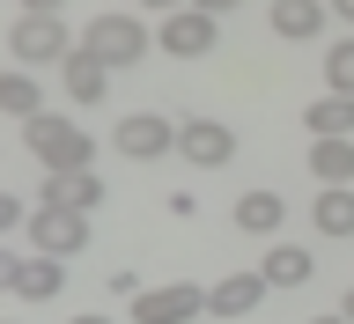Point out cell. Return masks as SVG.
<instances>
[{
  "label": "cell",
  "instance_id": "cell-1",
  "mask_svg": "<svg viewBox=\"0 0 354 324\" xmlns=\"http://www.w3.org/2000/svg\"><path fill=\"white\" fill-rule=\"evenodd\" d=\"M22 140H30V155H37L44 170H88V155H96V140H88L74 118H59V111L22 118Z\"/></svg>",
  "mask_w": 354,
  "mask_h": 324
},
{
  "label": "cell",
  "instance_id": "cell-21",
  "mask_svg": "<svg viewBox=\"0 0 354 324\" xmlns=\"http://www.w3.org/2000/svg\"><path fill=\"white\" fill-rule=\"evenodd\" d=\"M15 221H22V199H15V192H0V236H8Z\"/></svg>",
  "mask_w": 354,
  "mask_h": 324
},
{
  "label": "cell",
  "instance_id": "cell-26",
  "mask_svg": "<svg viewBox=\"0 0 354 324\" xmlns=\"http://www.w3.org/2000/svg\"><path fill=\"white\" fill-rule=\"evenodd\" d=\"M66 324H111V317H104V309H82V317H66Z\"/></svg>",
  "mask_w": 354,
  "mask_h": 324
},
{
  "label": "cell",
  "instance_id": "cell-18",
  "mask_svg": "<svg viewBox=\"0 0 354 324\" xmlns=\"http://www.w3.org/2000/svg\"><path fill=\"white\" fill-rule=\"evenodd\" d=\"M310 133L317 140H354V96H317L310 104Z\"/></svg>",
  "mask_w": 354,
  "mask_h": 324
},
{
  "label": "cell",
  "instance_id": "cell-13",
  "mask_svg": "<svg viewBox=\"0 0 354 324\" xmlns=\"http://www.w3.org/2000/svg\"><path fill=\"white\" fill-rule=\"evenodd\" d=\"M59 82H66V96H74V104H104V88H111V74L96 59H88L82 44H74V52H66L59 59Z\"/></svg>",
  "mask_w": 354,
  "mask_h": 324
},
{
  "label": "cell",
  "instance_id": "cell-6",
  "mask_svg": "<svg viewBox=\"0 0 354 324\" xmlns=\"http://www.w3.org/2000/svg\"><path fill=\"white\" fill-rule=\"evenodd\" d=\"M177 155H185L192 170H221V162L236 155V133L221 126V118H185V126H177Z\"/></svg>",
  "mask_w": 354,
  "mask_h": 324
},
{
  "label": "cell",
  "instance_id": "cell-15",
  "mask_svg": "<svg viewBox=\"0 0 354 324\" xmlns=\"http://www.w3.org/2000/svg\"><path fill=\"white\" fill-rule=\"evenodd\" d=\"M310 221H317V236H354V184H325Z\"/></svg>",
  "mask_w": 354,
  "mask_h": 324
},
{
  "label": "cell",
  "instance_id": "cell-17",
  "mask_svg": "<svg viewBox=\"0 0 354 324\" xmlns=\"http://www.w3.org/2000/svg\"><path fill=\"white\" fill-rule=\"evenodd\" d=\"M317 184H354V140H310Z\"/></svg>",
  "mask_w": 354,
  "mask_h": 324
},
{
  "label": "cell",
  "instance_id": "cell-19",
  "mask_svg": "<svg viewBox=\"0 0 354 324\" xmlns=\"http://www.w3.org/2000/svg\"><path fill=\"white\" fill-rule=\"evenodd\" d=\"M0 111H8V118H37V111H44L37 74H0Z\"/></svg>",
  "mask_w": 354,
  "mask_h": 324
},
{
  "label": "cell",
  "instance_id": "cell-8",
  "mask_svg": "<svg viewBox=\"0 0 354 324\" xmlns=\"http://www.w3.org/2000/svg\"><path fill=\"white\" fill-rule=\"evenodd\" d=\"M177 148V126L170 118H155V111H133L126 126H118V155H133V162H155V155Z\"/></svg>",
  "mask_w": 354,
  "mask_h": 324
},
{
  "label": "cell",
  "instance_id": "cell-25",
  "mask_svg": "<svg viewBox=\"0 0 354 324\" xmlns=\"http://www.w3.org/2000/svg\"><path fill=\"white\" fill-rule=\"evenodd\" d=\"M140 8H148V15H170V8H185V0H140Z\"/></svg>",
  "mask_w": 354,
  "mask_h": 324
},
{
  "label": "cell",
  "instance_id": "cell-28",
  "mask_svg": "<svg viewBox=\"0 0 354 324\" xmlns=\"http://www.w3.org/2000/svg\"><path fill=\"white\" fill-rule=\"evenodd\" d=\"M339 317H347V324H354V287H347V303H339Z\"/></svg>",
  "mask_w": 354,
  "mask_h": 324
},
{
  "label": "cell",
  "instance_id": "cell-20",
  "mask_svg": "<svg viewBox=\"0 0 354 324\" xmlns=\"http://www.w3.org/2000/svg\"><path fill=\"white\" fill-rule=\"evenodd\" d=\"M325 82H332V96H354V37H339L325 52Z\"/></svg>",
  "mask_w": 354,
  "mask_h": 324
},
{
  "label": "cell",
  "instance_id": "cell-12",
  "mask_svg": "<svg viewBox=\"0 0 354 324\" xmlns=\"http://www.w3.org/2000/svg\"><path fill=\"white\" fill-rule=\"evenodd\" d=\"M325 15H332L325 0H273V30H281L288 44H310L325 30Z\"/></svg>",
  "mask_w": 354,
  "mask_h": 324
},
{
  "label": "cell",
  "instance_id": "cell-24",
  "mask_svg": "<svg viewBox=\"0 0 354 324\" xmlns=\"http://www.w3.org/2000/svg\"><path fill=\"white\" fill-rule=\"evenodd\" d=\"M8 273H15V251H8V243H0V287H8Z\"/></svg>",
  "mask_w": 354,
  "mask_h": 324
},
{
  "label": "cell",
  "instance_id": "cell-9",
  "mask_svg": "<svg viewBox=\"0 0 354 324\" xmlns=\"http://www.w3.org/2000/svg\"><path fill=\"white\" fill-rule=\"evenodd\" d=\"M66 280V265L59 258H44V251H30V258H15V273H8V287H15L22 303H52Z\"/></svg>",
  "mask_w": 354,
  "mask_h": 324
},
{
  "label": "cell",
  "instance_id": "cell-22",
  "mask_svg": "<svg viewBox=\"0 0 354 324\" xmlns=\"http://www.w3.org/2000/svg\"><path fill=\"white\" fill-rule=\"evenodd\" d=\"M185 8H199V15H229V8H243V0H185Z\"/></svg>",
  "mask_w": 354,
  "mask_h": 324
},
{
  "label": "cell",
  "instance_id": "cell-11",
  "mask_svg": "<svg viewBox=\"0 0 354 324\" xmlns=\"http://www.w3.org/2000/svg\"><path fill=\"white\" fill-rule=\"evenodd\" d=\"M259 303H266V280H259V273H229V280L207 287V309H214V317H243V309H259Z\"/></svg>",
  "mask_w": 354,
  "mask_h": 324
},
{
  "label": "cell",
  "instance_id": "cell-10",
  "mask_svg": "<svg viewBox=\"0 0 354 324\" xmlns=\"http://www.w3.org/2000/svg\"><path fill=\"white\" fill-rule=\"evenodd\" d=\"M96 199H104L96 170H52V177H44V207H74V214H88Z\"/></svg>",
  "mask_w": 354,
  "mask_h": 324
},
{
  "label": "cell",
  "instance_id": "cell-5",
  "mask_svg": "<svg viewBox=\"0 0 354 324\" xmlns=\"http://www.w3.org/2000/svg\"><path fill=\"white\" fill-rule=\"evenodd\" d=\"M207 309V287L177 280V287H140L133 295V324H192Z\"/></svg>",
  "mask_w": 354,
  "mask_h": 324
},
{
  "label": "cell",
  "instance_id": "cell-2",
  "mask_svg": "<svg viewBox=\"0 0 354 324\" xmlns=\"http://www.w3.org/2000/svg\"><path fill=\"white\" fill-rule=\"evenodd\" d=\"M82 52L104 66V74H118V66H133L140 52H148V22H140V15H88Z\"/></svg>",
  "mask_w": 354,
  "mask_h": 324
},
{
  "label": "cell",
  "instance_id": "cell-16",
  "mask_svg": "<svg viewBox=\"0 0 354 324\" xmlns=\"http://www.w3.org/2000/svg\"><path fill=\"white\" fill-rule=\"evenodd\" d=\"M310 273H317V265H310V251H295V243H273V251H266V265H259L266 287H303Z\"/></svg>",
  "mask_w": 354,
  "mask_h": 324
},
{
  "label": "cell",
  "instance_id": "cell-4",
  "mask_svg": "<svg viewBox=\"0 0 354 324\" xmlns=\"http://www.w3.org/2000/svg\"><path fill=\"white\" fill-rule=\"evenodd\" d=\"M30 243H37L44 258H74V251H88V214H74V207H37L30 214Z\"/></svg>",
  "mask_w": 354,
  "mask_h": 324
},
{
  "label": "cell",
  "instance_id": "cell-30",
  "mask_svg": "<svg viewBox=\"0 0 354 324\" xmlns=\"http://www.w3.org/2000/svg\"><path fill=\"white\" fill-rule=\"evenodd\" d=\"M8 324H22V317H8Z\"/></svg>",
  "mask_w": 354,
  "mask_h": 324
},
{
  "label": "cell",
  "instance_id": "cell-14",
  "mask_svg": "<svg viewBox=\"0 0 354 324\" xmlns=\"http://www.w3.org/2000/svg\"><path fill=\"white\" fill-rule=\"evenodd\" d=\"M281 214H288L281 192H236V229H243V236H273Z\"/></svg>",
  "mask_w": 354,
  "mask_h": 324
},
{
  "label": "cell",
  "instance_id": "cell-23",
  "mask_svg": "<svg viewBox=\"0 0 354 324\" xmlns=\"http://www.w3.org/2000/svg\"><path fill=\"white\" fill-rule=\"evenodd\" d=\"M66 0H22V15H59Z\"/></svg>",
  "mask_w": 354,
  "mask_h": 324
},
{
  "label": "cell",
  "instance_id": "cell-3",
  "mask_svg": "<svg viewBox=\"0 0 354 324\" xmlns=\"http://www.w3.org/2000/svg\"><path fill=\"white\" fill-rule=\"evenodd\" d=\"M8 52H15L22 66H59L74 44H66V22L59 15H22L15 30H8Z\"/></svg>",
  "mask_w": 354,
  "mask_h": 324
},
{
  "label": "cell",
  "instance_id": "cell-29",
  "mask_svg": "<svg viewBox=\"0 0 354 324\" xmlns=\"http://www.w3.org/2000/svg\"><path fill=\"white\" fill-rule=\"evenodd\" d=\"M310 324H347V317H310Z\"/></svg>",
  "mask_w": 354,
  "mask_h": 324
},
{
  "label": "cell",
  "instance_id": "cell-27",
  "mask_svg": "<svg viewBox=\"0 0 354 324\" xmlns=\"http://www.w3.org/2000/svg\"><path fill=\"white\" fill-rule=\"evenodd\" d=\"M332 15H339V22H354V0H332Z\"/></svg>",
  "mask_w": 354,
  "mask_h": 324
},
{
  "label": "cell",
  "instance_id": "cell-7",
  "mask_svg": "<svg viewBox=\"0 0 354 324\" xmlns=\"http://www.w3.org/2000/svg\"><path fill=\"white\" fill-rule=\"evenodd\" d=\"M155 37H162L170 59H199V52H214V15H199V8H170Z\"/></svg>",
  "mask_w": 354,
  "mask_h": 324
}]
</instances>
